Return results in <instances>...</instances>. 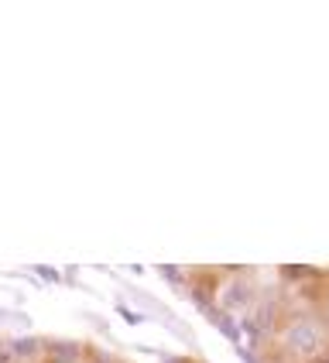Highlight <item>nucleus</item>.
I'll use <instances>...</instances> for the list:
<instances>
[{"mask_svg": "<svg viewBox=\"0 0 329 363\" xmlns=\"http://www.w3.org/2000/svg\"><path fill=\"white\" fill-rule=\"evenodd\" d=\"M35 274H38V278H45V281H59V278H62L59 271H52V267H45V264H38V267H35Z\"/></svg>", "mask_w": 329, "mask_h": 363, "instance_id": "423d86ee", "label": "nucleus"}, {"mask_svg": "<svg viewBox=\"0 0 329 363\" xmlns=\"http://www.w3.org/2000/svg\"><path fill=\"white\" fill-rule=\"evenodd\" d=\"M11 350H14V357H35L41 350V340H35V336H21V340L11 343Z\"/></svg>", "mask_w": 329, "mask_h": 363, "instance_id": "20e7f679", "label": "nucleus"}, {"mask_svg": "<svg viewBox=\"0 0 329 363\" xmlns=\"http://www.w3.org/2000/svg\"><path fill=\"white\" fill-rule=\"evenodd\" d=\"M117 312H121V315H123V319H127L130 325H141V323H144V315H141V312H130L127 305H117Z\"/></svg>", "mask_w": 329, "mask_h": 363, "instance_id": "39448f33", "label": "nucleus"}, {"mask_svg": "<svg viewBox=\"0 0 329 363\" xmlns=\"http://www.w3.org/2000/svg\"><path fill=\"white\" fill-rule=\"evenodd\" d=\"M223 305H226V308H247V305H250V288H247L244 281H233V284H226Z\"/></svg>", "mask_w": 329, "mask_h": 363, "instance_id": "7ed1b4c3", "label": "nucleus"}, {"mask_svg": "<svg viewBox=\"0 0 329 363\" xmlns=\"http://www.w3.org/2000/svg\"><path fill=\"white\" fill-rule=\"evenodd\" d=\"M312 363H329V353H326V357H316V360H312Z\"/></svg>", "mask_w": 329, "mask_h": 363, "instance_id": "1a4fd4ad", "label": "nucleus"}, {"mask_svg": "<svg viewBox=\"0 0 329 363\" xmlns=\"http://www.w3.org/2000/svg\"><path fill=\"white\" fill-rule=\"evenodd\" d=\"M162 278H168V281H182V274H179V271H175V267H162Z\"/></svg>", "mask_w": 329, "mask_h": 363, "instance_id": "0eeeda50", "label": "nucleus"}, {"mask_svg": "<svg viewBox=\"0 0 329 363\" xmlns=\"http://www.w3.org/2000/svg\"><path fill=\"white\" fill-rule=\"evenodd\" d=\"M11 357H14V350L11 346H0V363H11Z\"/></svg>", "mask_w": 329, "mask_h": 363, "instance_id": "6e6552de", "label": "nucleus"}, {"mask_svg": "<svg viewBox=\"0 0 329 363\" xmlns=\"http://www.w3.org/2000/svg\"><path fill=\"white\" fill-rule=\"evenodd\" d=\"M203 312L209 315V319H213V325H216V329L223 333L226 340H233V343L240 340V329H237V325L230 323V315H226L223 308H213V305H203Z\"/></svg>", "mask_w": 329, "mask_h": 363, "instance_id": "f03ea898", "label": "nucleus"}, {"mask_svg": "<svg viewBox=\"0 0 329 363\" xmlns=\"http://www.w3.org/2000/svg\"><path fill=\"white\" fill-rule=\"evenodd\" d=\"M281 343L295 357H316L323 350V329L312 323V319H295V323H288Z\"/></svg>", "mask_w": 329, "mask_h": 363, "instance_id": "f257e3e1", "label": "nucleus"}]
</instances>
